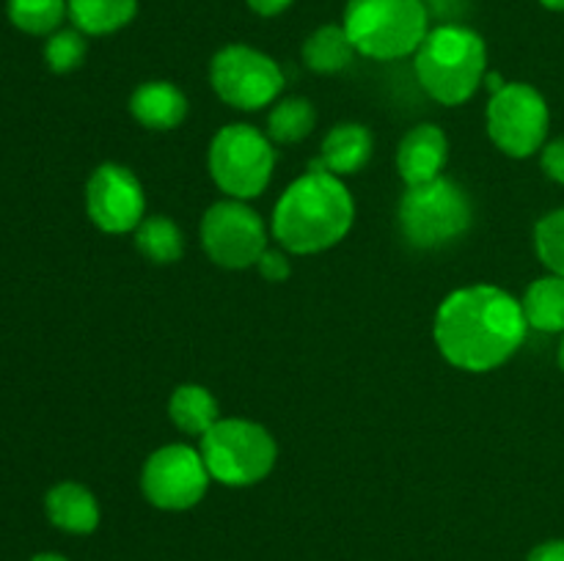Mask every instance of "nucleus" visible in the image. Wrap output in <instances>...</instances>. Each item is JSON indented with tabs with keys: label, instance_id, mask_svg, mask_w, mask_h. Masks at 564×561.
Returning a JSON list of instances; mask_svg holds the SVG:
<instances>
[{
	"label": "nucleus",
	"instance_id": "f257e3e1",
	"mask_svg": "<svg viewBox=\"0 0 564 561\" xmlns=\"http://www.w3.org/2000/svg\"><path fill=\"white\" fill-rule=\"evenodd\" d=\"M521 300L494 284L452 292L435 314V344L463 372H494L521 350L527 339Z\"/></svg>",
	"mask_w": 564,
	"mask_h": 561
},
{
	"label": "nucleus",
	"instance_id": "f03ea898",
	"mask_svg": "<svg viewBox=\"0 0 564 561\" xmlns=\"http://www.w3.org/2000/svg\"><path fill=\"white\" fill-rule=\"evenodd\" d=\"M356 220V201L345 182L325 170H308L281 193L273 209V234L284 251L312 256L334 248Z\"/></svg>",
	"mask_w": 564,
	"mask_h": 561
},
{
	"label": "nucleus",
	"instance_id": "7ed1b4c3",
	"mask_svg": "<svg viewBox=\"0 0 564 561\" xmlns=\"http://www.w3.org/2000/svg\"><path fill=\"white\" fill-rule=\"evenodd\" d=\"M488 47L477 31L460 22L430 28L416 50V77L424 91L441 105L468 102L485 80Z\"/></svg>",
	"mask_w": 564,
	"mask_h": 561
},
{
	"label": "nucleus",
	"instance_id": "20e7f679",
	"mask_svg": "<svg viewBox=\"0 0 564 561\" xmlns=\"http://www.w3.org/2000/svg\"><path fill=\"white\" fill-rule=\"evenodd\" d=\"M341 28L356 53L375 61L416 55L430 33L424 0H347Z\"/></svg>",
	"mask_w": 564,
	"mask_h": 561
},
{
	"label": "nucleus",
	"instance_id": "39448f33",
	"mask_svg": "<svg viewBox=\"0 0 564 561\" xmlns=\"http://www.w3.org/2000/svg\"><path fill=\"white\" fill-rule=\"evenodd\" d=\"M397 220L408 245L435 251L460 240L471 229L474 204L455 179L438 176L427 185L408 187Z\"/></svg>",
	"mask_w": 564,
	"mask_h": 561
},
{
	"label": "nucleus",
	"instance_id": "423d86ee",
	"mask_svg": "<svg viewBox=\"0 0 564 561\" xmlns=\"http://www.w3.org/2000/svg\"><path fill=\"white\" fill-rule=\"evenodd\" d=\"M202 457L209 476L226 487H251L273 471L279 446L273 435L257 421L220 418L209 432L202 435Z\"/></svg>",
	"mask_w": 564,
	"mask_h": 561
},
{
	"label": "nucleus",
	"instance_id": "0eeeda50",
	"mask_svg": "<svg viewBox=\"0 0 564 561\" xmlns=\"http://www.w3.org/2000/svg\"><path fill=\"white\" fill-rule=\"evenodd\" d=\"M209 176L237 201L257 198L270 185L275 148L268 135L251 124H229L209 143Z\"/></svg>",
	"mask_w": 564,
	"mask_h": 561
},
{
	"label": "nucleus",
	"instance_id": "6e6552de",
	"mask_svg": "<svg viewBox=\"0 0 564 561\" xmlns=\"http://www.w3.org/2000/svg\"><path fill=\"white\" fill-rule=\"evenodd\" d=\"M213 91L237 110H259L273 105L284 91V72L262 50L229 44L209 64Z\"/></svg>",
	"mask_w": 564,
	"mask_h": 561
},
{
	"label": "nucleus",
	"instance_id": "1a4fd4ad",
	"mask_svg": "<svg viewBox=\"0 0 564 561\" xmlns=\"http://www.w3.org/2000/svg\"><path fill=\"white\" fill-rule=\"evenodd\" d=\"M549 105L529 82H505L490 97L488 135L507 157H532L545 146L549 135Z\"/></svg>",
	"mask_w": 564,
	"mask_h": 561
},
{
	"label": "nucleus",
	"instance_id": "9d476101",
	"mask_svg": "<svg viewBox=\"0 0 564 561\" xmlns=\"http://www.w3.org/2000/svg\"><path fill=\"white\" fill-rule=\"evenodd\" d=\"M209 471L202 451L185 443H171L149 454L141 471L143 498L165 512L196 506L209 487Z\"/></svg>",
	"mask_w": 564,
	"mask_h": 561
},
{
	"label": "nucleus",
	"instance_id": "9b49d317",
	"mask_svg": "<svg viewBox=\"0 0 564 561\" xmlns=\"http://www.w3.org/2000/svg\"><path fill=\"white\" fill-rule=\"evenodd\" d=\"M202 245L215 264L226 270L257 267L268 251L262 218L246 201L226 198L213 204L202 220Z\"/></svg>",
	"mask_w": 564,
	"mask_h": 561
},
{
	"label": "nucleus",
	"instance_id": "f8f14e48",
	"mask_svg": "<svg viewBox=\"0 0 564 561\" xmlns=\"http://www.w3.org/2000/svg\"><path fill=\"white\" fill-rule=\"evenodd\" d=\"M86 212L91 223L105 234H127L135 231L147 218V196L143 185L130 168L105 163L88 176Z\"/></svg>",
	"mask_w": 564,
	"mask_h": 561
},
{
	"label": "nucleus",
	"instance_id": "ddd939ff",
	"mask_svg": "<svg viewBox=\"0 0 564 561\" xmlns=\"http://www.w3.org/2000/svg\"><path fill=\"white\" fill-rule=\"evenodd\" d=\"M446 160H449V138L435 124L413 127L397 148V170L408 187L427 185L444 176Z\"/></svg>",
	"mask_w": 564,
	"mask_h": 561
},
{
	"label": "nucleus",
	"instance_id": "4468645a",
	"mask_svg": "<svg viewBox=\"0 0 564 561\" xmlns=\"http://www.w3.org/2000/svg\"><path fill=\"white\" fill-rule=\"evenodd\" d=\"M372 132L358 124V121H345V124H336L325 135L319 157L312 160L308 170H325V174H334L339 179L341 176H352L367 168V163L372 160Z\"/></svg>",
	"mask_w": 564,
	"mask_h": 561
},
{
	"label": "nucleus",
	"instance_id": "2eb2a0df",
	"mask_svg": "<svg viewBox=\"0 0 564 561\" xmlns=\"http://www.w3.org/2000/svg\"><path fill=\"white\" fill-rule=\"evenodd\" d=\"M130 113L147 130H176L187 116V97L169 80H149L132 91Z\"/></svg>",
	"mask_w": 564,
	"mask_h": 561
},
{
	"label": "nucleus",
	"instance_id": "dca6fc26",
	"mask_svg": "<svg viewBox=\"0 0 564 561\" xmlns=\"http://www.w3.org/2000/svg\"><path fill=\"white\" fill-rule=\"evenodd\" d=\"M44 512L55 528L66 534H91L99 526V504L88 487L61 482L44 495Z\"/></svg>",
	"mask_w": 564,
	"mask_h": 561
},
{
	"label": "nucleus",
	"instance_id": "f3484780",
	"mask_svg": "<svg viewBox=\"0 0 564 561\" xmlns=\"http://www.w3.org/2000/svg\"><path fill=\"white\" fill-rule=\"evenodd\" d=\"M169 418L185 435H198L202 438L204 432H209L220 421L218 399L204 385H180L169 399Z\"/></svg>",
	"mask_w": 564,
	"mask_h": 561
},
{
	"label": "nucleus",
	"instance_id": "a211bd4d",
	"mask_svg": "<svg viewBox=\"0 0 564 561\" xmlns=\"http://www.w3.org/2000/svg\"><path fill=\"white\" fill-rule=\"evenodd\" d=\"M529 328L540 333H564V278L543 275L527 289L521 300Z\"/></svg>",
	"mask_w": 564,
	"mask_h": 561
},
{
	"label": "nucleus",
	"instance_id": "6ab92c4d",
	"mask_svg": "<svg viewBox=\"0 0 564 561\" xmlns=\"http://www.w3.org/2000/svg\"><path fill=\"white\" fill-rule=\"evenodd\" d=\"M69 20L86 36H105L130 25L138 14V0H66Z\"/></svg>",
	"mask_w": 564,
	"mask_h": 561
},
{
	"label": "nucleus",
	"instance_id": "aec40b11",
	"mask_svg": "<svg viewBox=\"0 0 564 561\" xmlns=\"http://www.w3.org/2000/svg\"><path fill=\"white\" fill-rule=\"evenodd\" d=\"M352 58H356V47L341 25H319L303 42V64L317 75H336L347 69Z\"/></svg>",
	"mask_w": 564,
	"mask_h": 561
},
{
	"label": "nucleus",
	"instance_id": "412c9836",
	"mask_svg": "<svg viewBox=\"0 0 564 561\" xmlns=\"http://www.w3.org/2000/svg\"><path fill=\"white\" fill-rule=\"evenodd\" d=\"M135 248L147 262L174 264L185 256V234L180 226L163 215H149L135 229Z\"/></svg>",
	"mask_w": 564,
	"mask_h": 561
},
{
	"label": "nucleus",
	"instance_id": "4be33fe9",
	"mask_svg": "<svg viewBox=\"0 0 564 561\" xmlns=\"http://www.w3.org/2000/svg\"><path fill=\"white\" fill-rule=\"evenodd\" d=\"M317 127V110L303 97L275 99L268 116V138L275 143H301Z\"/></svg>",
	"mask_w": 564,
	"mask_h": 561
},
{
	"label": "nucleus",
	"instance_id": "5701e85b",
	"mask_svg": "<svg viewBox=\"0 0 564 561\" xmlns=\"http://www.w3.org/2000/svg\"><path fill=\"white\" fill-rule=\"evenodd\" d=\"M11 25L31 36H50L69 14L66 0H9L6 6Z\"/></svg>",
	"mask_w": 564,
	"mask_h": 561
},
{
	"label": "nucleus",
	"instance_id": "b1692460",
	"mask_svg": "<svg viewBox=\"0 0 564 561\" xmlns=\"http://www.w3.org/2000/svg\"><path fill=\"white\" fill-rule=\"evenodd\" d=\"M86 50V33H80L77 28H58L55 33H50L47 44H44V61L55 75H66L83 64Z\"/></svg>",
	"mask_w": 564,
	"mask_h": 561
},
{
	"label": "nucleus",
	"instance_id": "393cba45",
	"mask_svg": "<svg viewBox=\"0 0 564 561\" xmlns=\"http://www.w3.org/2000/svg\"><path fill=\"white\" fill-rule=\"evenodd\" d=\"M534 251L551 273L564 278V209H554L534 226Z\"/></svg>",
	"mask_w": 564,
	"mask_h": 561
},
{
	"label": "nucleus",
	"instance_id": "a878e982",
	"mask_svg": "<svg viewBox=\"0 0 564 561\" xmlns=\"http://www.w3.org/2000/svg\"><path fill=\"white\" fill-rule=\"evenodd\" d=\"M257 270L264 280H270V284H281V280H286L292 275V264L290 258H286V253L273 251V248H268V251L262 253V258L257 262Z\"/></svg>",
	"mask_w": 564,
	"mask_h": 561
},
{
	"label": "nucleus",
	"instance_id": "bb28decb",
	"mask_svg": "<svg viewBox=\"0 0 564 561\" xmlns=\"http://www.w3.org/2000/svg\"><path fill=\"white\" fill-rule=\"evenodd\" d=\"M540 165H543L549 179L564 185V138H556V141L545 143V146L540 148Z\"/></svg>",
	"mask_w": 564,
	"mask_h": 561
},
{
	"label": "nucleus",
	"instance_id": "cd10ccee",
	"mask_svg": "<svg viewBox=\"0 0 564 561\" xmlns=\"http://www.w3.org/2000/svg\"><path fill=\"white\" fill-rule=\"evenodd\" d=\"M527 561H564V539H549L529 553Z\"/></svg>",
	"mask_w": 564,
	"mask_h": 561
},
{
	"label": "nucleus",
	"instance_id": "c85d7f7f",
	"mask_svg": "<svg viewBox=\"0 0 564 561\" xmlns=\"http://www.w3.org/2000/svg\"><path fill=\"white\" fill-rule=\"evenodd\" d=\"M248 9L259 16H275L292 6V0H246Z\"/></svg>",
	"mask_w": 564,
	"mask_h": 561
},
{
	"label": "nucleus",
	"instance_id": "c756f323",
	"mask_svg": "<svg viewBox=\"0 0 564 561\" xmlns=\"http://www.w3.org/2000/svg\"><path fill=\"white\" fill-rule=\"evenodd\" d=\"M31 561H66V559L58 553H39V556H33Z\"/></svg>",
	"mask_w": 564,
	"mask_h": 561
},
{
	"label": "nucleus",
	"instance_id": "7c9ffc66",
	"mask_svg": "<svg viewBox=\"0 0 564 561\" xmlns=\"http://www.w3.org/2000/svg\"><path fill=\"white\" fill-rule=\"evenodd\" d=\"M540 3L551 11H564V0H540Z\"/></svg>",
	"mask_w": 564,
	"mask_h": 561
},
{
	"label": "nucleus",
	"instance_id": "2f4dec72",
	"mask_svg": "<svg viewBox=\"0 0 564 561\" xmlns=\"http://www.w3.org/2000/svg\"><path fill=\"white\" fill-rule=\"evenodd\" d=\"M560 369L564 372V339H562V344H560Z\"/></svg>",
	"mask_w": 564,
	"mask_h": 561
}]
</instances>
